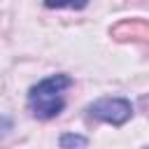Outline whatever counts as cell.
I'll list each match as a JSON object with an SVG mask.
<instances>
[{
  "label": "cell",
  "instance_id": "obj_2",
  "mask_svg": "<svg viewBox=\"0 0 149 149\" xmlns=\"http://www.w3.org/2000/svg\"><path fill=\"white\" fill-rule=\"evenodd\" d=\"M86 114L95 121L123 126L126 121L133 119V102L128 98H100L86 107Z\"/></svg>",
  "mask_w": 149,
  "mask_h": 149
},
{
  "label": "cell",
  "instance_id": "obj_3",
  "mask_svg": "<svg viewBox=\"0 0 149 149\" xmlns=\"http://www.w3.org/2000/svg\"><path fill=\"white\" fill-rule=\"evenodd\" d=\"M109 33H112V37H114L116 42L133 40V42H142V44L149 47V23H147V21H140V19L121 21V23L114 26Z\"/></svg>",
  "mask_w": 149,
  "mask_h": 149
},
{
  "label": "cell",
  "instance_id": "obj_4",
  "mask_svg": "<svg viewBox=\"0 0 149 149\" xmlns=\"http://www.w3.org/2000/svg\"><path fill=\"white\" fill-rule=\"evenodd\" d=\"M47 9H86L88 0H44Z\"/></svg>",
  "mask_w": 149,
  "mask_h": 149
},
{
  "label": "cell",
  "instance_id": "obj_1",
  "mask_svg": "<svg viewBox=\"0 0 149 149\" xmlns=\"http://www.w3.org/2000/svg\"><path fill=\"white\" fill-rule=\"evenodd\" d=\"M72 86V77L65 72L40 79L28 91V109L35 119L49 121L65 109V91Z\"/></svg>",
  "mask_w": 149,
  "mask_h": 149
},
{
  "label": "cell",
  "instance_id": "obj_5",
  "mask_svg": "<svg viewBox=\"0 0 149 149\" xmlns=\"http://www.w3.org/2000/svg\"><path fill=\"white\" fill-rule=\"evenodd\" d=\"M58 144H61L63 149H68V147H86V144H88V140H86V137H81V135H72V133H65V135H61Z\"/></svg>",
  "mask_w": 149,
  "mask_h": 149
}]
</instances>
